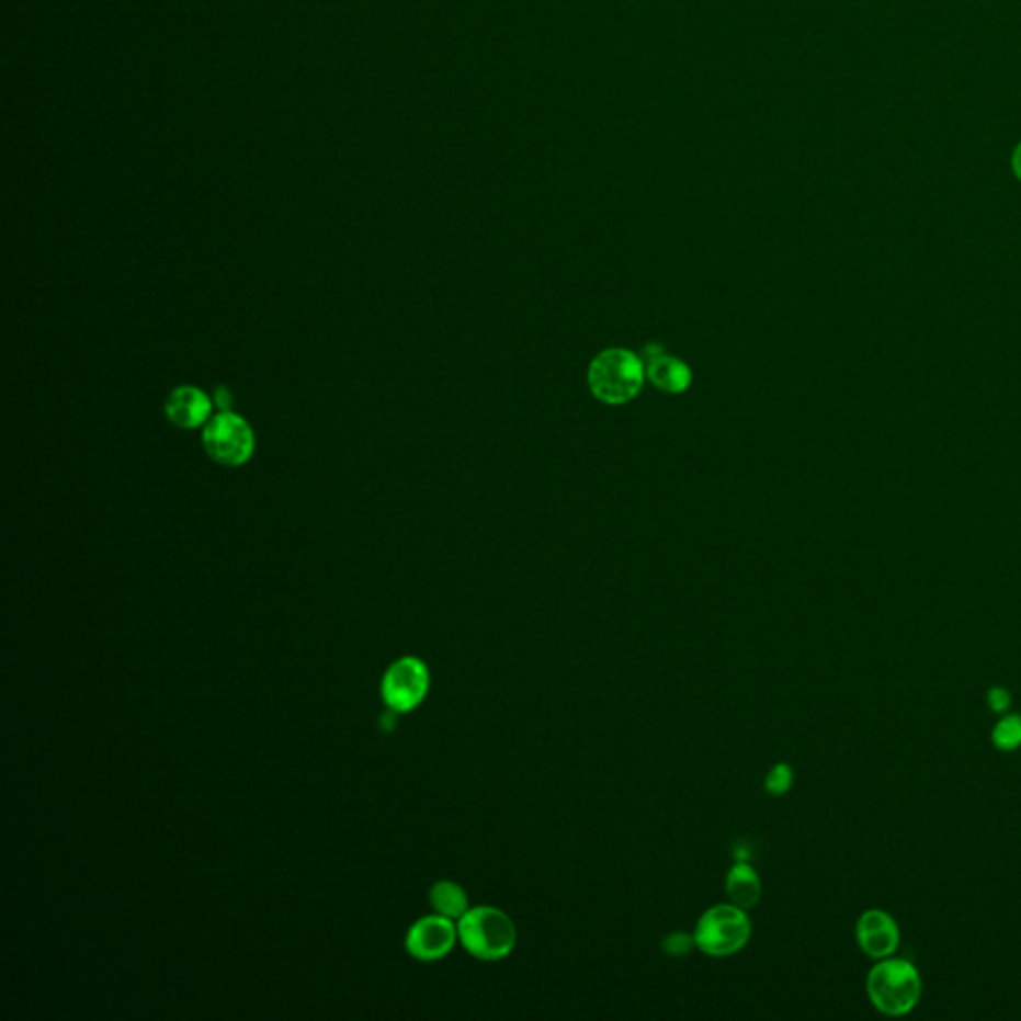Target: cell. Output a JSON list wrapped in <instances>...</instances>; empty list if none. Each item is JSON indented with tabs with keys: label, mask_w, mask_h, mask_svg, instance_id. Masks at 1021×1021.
Wrapping results in <instances>:
<instances>
[{
	"label": "cell",
	"mask_w": 1021,
	"mask_h": 1021,
	"mask_svg": "<svg viewBox=\"0 0 1021 1021\" xmlns=\"http://www.w3.org/2000/svg\"><path fill=\"white\" fill-rule=\"evenodd\" d=\"M589 389L606 406H623L640 394L647 365L637 353L623 348L604 350L589 365Z\"/></svg>",
	"instance_id": "6da1fadb"
},
{
	"label": "cell",
	"mask_w": 1021,
	"mask_h": 1021,
	"mask_svg": "<svg viewBox=\"0 0 1021 1021\" xmlns=\"http://www.w3.org/2000/svg\"><path fill=\"white\" fill-rule=\"evenodd\" d=\"M460 942L467 954L481 962H501L515 950L517 926L495 906H473L457 920Z\"/></svg>",
	"instance_id": "7a4b0ae2"
},
{
	"label": "cell",
	"mask_w": 1021,
	"mask_h": 1021,
	"mask_svg": "<svg viewBox=\"0 0 1021 1021\" xmlns=\"http://www.w3.org/2000/svg\"><path fill=\"white\" fill-rule=\"evenodd\" d=\"M867 998L886 1016H906L922 998V976L908 960L884 957L870 969L866 979Z\"/></svg>",
	"instance_id": "3957f363"
},
{
	"label": "cell",
	"mask_w": 1021,
	"mask_h": 1021,
	"mask_svg": "<svg viewBox=\"0 0 1021 1021\" xmlns=\"http://www.w3.org/2000/svg\"><path fill=\"white\" fill-rule=\"evenodd\" d=\"M694 945L711 957H728L747 948L752 922L747 910L735 904H716L704 911L694 926Z\"/></svg>",
	"instance_id": "277c9868"
},
{
	"label": "cell",
	"mask_w": 1021,
	"mask_h": 1021,
	"mask_svg": "<svg viewBox=\"0 0 1021 1021\" xmlns=\"http://www.w3.org/2000/svg\"><path fill=\"white\" fill-rule=\"evenodd\" d=\"M202 443L209 460L226 467H242L256 451V435L250 423L231 411H220L209 419L204 426Z\"/></svg>",
	"instance_id": "5b68a950"
},
{
	"label": "cell",
	"mask_w": 1021,
	"mask_h": 1021,
	"mask_svg": "<svg viewBox=\"0 0 1021 1021\" xmlns=\"http://www.w3.org/2000/svg\"><path fill=\"white\" fill-rule=\"evenodd\" d=\"M428 665L418 657L396 660L382 681V696L389 711L397 714L411 713L426 701L429 692Z\"/></svg>",
	"instance_id": "8992f818"
},
{
	"label": "cell",
	"mask_w": 1021,
	"mask_h": 1021,
	"mask_svg": "<svg viewBox=\"0 0 1021 1021\" xmlns=\"http://www.w3.org/2000/svg\"><path fill=\"white\" fill-rule=\"evenodd\" d=\"M460 942L457 923L441 914L426 916L409 928L406 950L419 962H438Z\"/></svg>",
	"instance_id": "52a82bcc"
},
{
	"label": "cell",
	"mask_w": 1021,
	"mask_h": 1021,
	"mask_svg": "<svg viewBox=\"0 0 1021 1021\" xmlns=\"http://www.w3.org/2000/svg\"><path fill=\"white\" fill-rule=\"evenodd\" d=\"M856 940L867 957L884 960L898 950L900 928L888 911L866 910L858 920Z\"/></svg>",
	"instance_id": "ba28073f"
},
{
	"label": "cell",
	"mask_w": 1021,
	"mask_h": 1021,
	"mask_svg": "<svg viewBox=\"0 0 1021 1021\" xmlns=\"http://www.w3.org/2000/svg\"><path fill=\"white\" fill-rule=\"evenodd\" d=\"M214 401L200 387L180 385L166 399V418L180 429L204 428L212 419Z\"/></svg>",
	"instance_id": "9c48e42d"
},
{
	"label": "cell",
	"mask_w": 1021,
	"mask_h": 1021,
	"mask_svg": "<svg viewBox=\"0 0 1021 1021\" xmlns=\"http://www.w3.org/2000/svg\"><path fill=\"white\" fill-rule=\"evenodd\" d=\"M647 360L648 382L660 392L674 396V394H682V392H687L691 387V367L681 362L679 358L667 355L660 350L659 345H653V348H648Z\"/></svg>",
	"instance_id": "30bf717a"
},
{
	"label": "cell",
	"mask_w": 1021,
	"mask_h": 1021,
	"mask_svg": "<svg viewBox=\"0 0 1021 1021\" xmlns=\"http://www.w3.org/2000/svg\"><path fill=\"white\" fill-rule=\"evenodd\" d=\"M726 894L730 904L742 910L755 908L762 896V882L757 870L748 862H736L726 874Z\"/></svg>",
	"instance_id": "8fae6325"
},
{
	"label": "cell",
	"mask_w": 1021,
	"mask_h": 1021,
	"mask_svg": "<svg viewBox=\"0 0 1021 1021\" xmlns=\"http://www.w3.org/2000/svg\"><path fill=\"white\" fill-rule=\"evenodd\" d=\"M429 901L435 914H441L451 920H460L465 911L469 910V898L465 889L451 880H440L429 889Z\"/></svg>",
	"instance_id": "7c38bea8"
},
{
	"label": "cell",
	"mask_w": 1021,
	"mask_h": 1021,
	"mask_svg": "<svg viewBox=\"0 0 1021 1021\" xmlns=\"http://www.w3.org/2000/svg\"><path fill=\"white\" fill-rule=\"evenodd\" d=\"M991 742L998 750L1013 752L1021 747V716L1020 714H1006L999 718L991 730Z\"/></svg>",
	"instance_id": "4fadbf2b"
},
{
	"label": "cell",
	"mask_w": 1021,
	"mask_h": 1021,
	"mask_svg": "<svg viewBox=\"0 0 1021 1021\" xmlns=\"http://www.w3.org/2000/svg\"><path fill=\"white\" fill-rule=\"evenodd\" d=\"M792 782H794V772H792L791 767L780 762V764L770 769L764 786H767L770 794L780 796V794H786V792L791 791Z\"/></svg>",
	"instance_id": "5bb4252c"
},
{
	"label": "cell",
	"mask_w": 1021,
	"mask_h": 1021,
	"mask_svg": "<svg viewBox=\"0 0 1021 1021\" xmlns=\"http://www.w3.org/2000/svg\"><path fill=\"white\" fill-rule=\"evenodd\" d=\"M988 706L994 713H1008L1011 706V692L1003 687H994L988 692Z\"/></svg>",
	"instance_id": "9a60e30c"
},
{
	"label": "cell",
	"mask_w": 1021,
	"mask_h": 1021,
	"mask_svg": "<svg viewBox=\"0 0 1021 1021\" xmlns=\"http://www.w3.org/2000/svg\"><path fill=\"white\" fill-rule=\"evenodd\" d=\"M694 945V935H684V933H672L670 938H667L665 942V950L672 955H682L687 954Z\"/></svg>",
	"instance_id": "2e32d148"
},
{
	"label": "cell",
	"mask_w": 1021,
	"mask_h": 1021,
	"mask_svg": "<svg viewBox=\"0 0 1021 1021\" xmlns=\"http://www.w3.org/2000/svg\"><path fill=\"white\" fill-rule=\"evenodd\" d=\"M212 401H214V406L218 407L220 411H230L231 396L226 387H218V389H216V396H214Z\"/></svg>",
	"instance_id": "e0dca14e"
},
{
	"label": "cell",
	"mask_w": 1021,
	"mask_h": 1021,
	"mask_svg": "<svg viewBox=\"0 0 1021 1021\" xmlns=\"http://www.w3.org/2000/svg\"><path fill=\"white\" fill-rule=\"evenodd\" d=\"M1011 170H1013V174H1016V178L1021 182V143L1016 146L1013 156H1011Z\"/></svg>",
	"instance_id": "ac0fdd59"
}]
</instances>
